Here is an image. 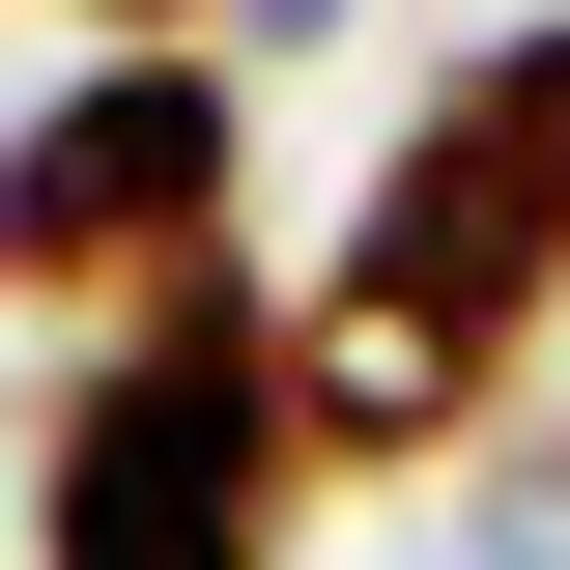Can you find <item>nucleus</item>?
I'll return each instance as SVG.
<instances>
[{
    "label": "nucleus",
    "instance_id": "nucleus-5",
    "mask_svg": "<svg viewBox=\"0 0 570 570\" xmlns=\"http://www.w3.org/2000/svg\"><path fill=\"white\" fill-rule=\"evenodd\" d=\"M314 29H371V0H228V58H314Z\"/></svg>",
    "mask_w": 570,
    "mask_h": 570
},
{
    "label": "nucleus",
    "instance_id": "nucleus-3",
    "mask_svg": "<svg viewBox=\"0 0 570 570\" xmlns=\"http://www.w3.org/2000/svg\"><path fill=\"white\" fill-rule=\"evenodd\" d=\"M200 257H257V58H58L29 115H0V343H115V314H171Z\"/></svg>",
    "mask_w": 570,
    "mask_h": 570
},
{
    "label": "nucleus",
    "instance_id": "nucleus-1",
    "mask_svg": "<svg viewBox=\"0 0 570 570\" xmlns=\"http://www.w3.org/2000/svg\"><path fill=\"white\" fill-rule=\"evenodd\" d=\"M542 343H570V0H513L343 171V257L285 285V428L314 485H485Z\"/></svg>",
    "mask_w": 570,
    "mask_h": 570
},
{
    "label": "nucleus",
    "instance_id": "nucleus-6",
    "mask_svg": "<svg viewBox=\"0 0 570 570\" xmlns=\"http://www.w3.org/2000/svg\"><path fill=\"white\" fill-rule=\"evenodd\" d=\"M513 485H570V400H542V428H513Z\"/></svg>",
    "mask_w": 570,
    "mask_h": 570
},
{
    "label": "nucleus",
    "instance_id": "nucleus-2",
    "mask_svg": "<svg viewBox=\"0 0 570 570\" xmlns=\"http://www.w3.org/2000/svg\"><path fill=\"white\" fill-rule=\"evenodd\" d=\"M314 542V428H285V285L200 257L171 314L29 400V570H285Z\"/></svg>",
    "mask_w": 570,
    "mask_h": 570
},
{
    "label": "nucleus",
    "instance_id": "nucleus-4",
    "mask_svg": "<svg viewBox=\"0 0 570 570\" xmlns=\"http://www.w3.org/2000/svg\"><path fill=\"white\" fill-rule=\"evenodd\" d=\"M58 29H86V58H171V29L228 58V0H58Z\"/></svg>",
    "mask_w": 570,
    "mask_h": 570
}]
</instances>
